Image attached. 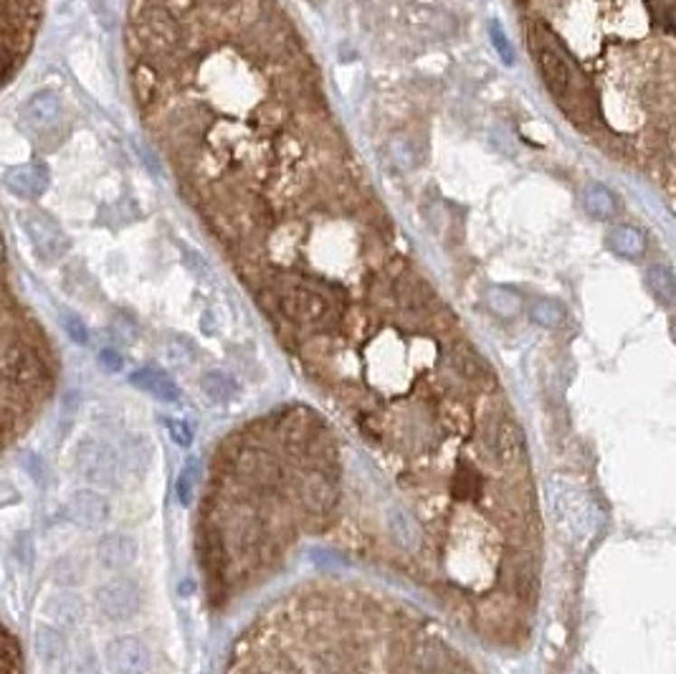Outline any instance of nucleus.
<instances>
[{
    "instance_id": "obj_9",
    "label": "nucleus",
    "mask_w": 676,
    "mask_h": 674,
    "mask_svg": "<svg viewBox=\"0 0 676 674\" xmlns=\"http://www.w3.org/2000/svg\"><path fill=\"white\" fill-rule=\"evenodd\" d=\"M297 497H300L301 507L307 512L327 515V512L335 510V505L339 500V489L332 482V477H327L322 469H312L300 479Z\"/></svg>"
},
{
    "instance_id": "obj_6",
    "label": "nucleus",
    "mask_w": 676,
    "mask_h": 674,
    "mask_svg": "<svg viewBox=\"0 0 676 674\" xmlns=\"http://www.w3.org/2000/svg\"><path fill=\"white\" fill-rule=\"evenodd\" d=\"M63 515L66 520H71L76 527L84 530H100L101 525H107L109 515H112V505L109 500L97 492V489L84 487L76 489L69 495V500L63 502Z\"/></svg>"
},
{
    "instance_id": "obj_20",
    "label": "nucleus",
    "mask_w": 676,
    "mask_h": 674,
    "mask_svg": "<svg viewBox=\"0 0 676 674\" xmlns=\"http://www.w3.org/2000/svg\"><path fill=\"white\" fill-rule=\"evenodd\" d=\"M449 361L451 368L462 375L463 380L481 383V380H489V378H491V371H489L487 361H484V358L476 352V348H471L469 342H456V345L449 350Z\"/></svg>"
},
{
    "instance_id": "obj_4",
    "label": "nucleus",
    "mask_w": 676,
    "mask_h": 674,
    "mask_svg": "<svg viewBox=\"0 0 676 674\" xmlns=\"http://www.w3.org/2000/svg\"><path fill=\"white\" fill-rule=\"evenodd\" d=\"M94 601L104 619L122 624L135 619L142 609V588L132 578H112L97 588Z\"/></svg>"
},
{
    "instance_id": "obj_5",
    "label": "nucleus",
    "mask_w": 676,
    "mask_h": 674,
    "mask_svg": "<svg viewBox=\"0 0 676 674\" xmlns=\"http://www.w3.org/2000/svg\"><path fill=\"white\" fill-rule=\"evenodd\" d=\"M104 664L109 674H148L152 667V650L145 639L117 637L104 650Z\"/></svg>"
},
{
    "instance_id": "obj_12",
    "label": "nucleus",
    "mask_w": 676,
    "mask_h": 674,
    "mask_svg": "<svg viewBox=\"0 0 676 674\" xmlns=\"http://www.w3.org/2000/svg\"><path fill=\"white\" fill-rule=\"evenodd\" d=\"M41 611L46 616V621L56 629H76V626L84 621L87 616V603L79 593H71V591H59V593H51L49 599L43 601Z\"/></svg>"
},
{
    "instance_id": "obj_13",
    "label": "nucleus",
    "mask_w": 676,
    "mask_h": 674,
    "mask_svg": "<svg viewBox=\"0 0 676 674\" xmlns=\"http://www.w3.org/2000/svg\"><path fill=\"white\" fill-rule=\"evenodd\" d=\"M393 294H395V304H398L401 310L415 314L433 310V302H436V294H433V289L426 284V279H421L418 274H414L411 269L403 272V274L393 282Z\"/></svg>"
},
{
    "instance_id": "obj_30",
    "label": "nucleus",
    "mask_w": 676,
    "mask_h": 674,
    "mask_svg": "<svg viewBox=\"0 0 676 674\" xmlns=\"http://www.w3.org/2000/svg\"><path fill=\"white\" fill-rule=\"evenodd\" d=\"M66 674H100V662H97V654L91 650L79 651V654H71L69 660V667H66Z\"/></svg>"
},
{
    "instance_id": "obj_36",
    "label": "nucleus",
    "mask_w": 676,
    "mask_h": 674,
    "mask_svg": "<svg viewBox=\"0 0 676 674\" xmlns=\"http://www.w3.org/2000/svg\"><path fill=\"white\" fill-rule=\"evenodd\" d=\"M517 3H527V0H517Z\"/></svg>"
},
{
    "instance_id": "obj_29",
    "label": "nucleus",
    "mask_w": 676,
    "mask_h": 674,
    "mask_svg": "<svg viewBox=\"0 0 676 674\" xmlns=\"http://www.w3.org/2000/svg\"><path fill=\"white\" fill-rule=\"evenodd\" d=\"M489 304H491V310L494 313L504 314V317H512L519 310V297L512 294V292H507V289H494L491 294H489Z\"/></svg>"
},
{
    "instance_id": "obj_11",
    "label": "nucleus",
    "mask_w": 676,
    "mask_h": 674,
    "mask_svg": "<svg viewBox=\"0 0 676 674\" xmlns=\"http://www.w3.org/2000/svg\"><path fill=\"white\" fill-rule=\"evenodd\" d=\"M51 186V173L43 163L18 165L5 173V188L11 190L15 198L36 200L41 198Z\"/></svg>"
},
{
    "instance_id": "obj_21",
    "label": "nucleus",
    "mask_w": 676,
    "mask_h": 674,
    "mask_svg": "<svg viewBox=\"0 0 676 674\" xmlns=\"http://www.w3.org/2000/svg\"><path fill=\"white\" fill-rule=\"evenodd\" d=\"M388 530L390 537L405 550H414L418 548V540H421V530H418V525L415 520L401 507H393L388 510Z\"/></svg>"
},
{
    "instance_id": "obj_1",
    "label": "nucleus",
    "mask_w": 676,
    "mask_h": 674,
    "mask_svg": "<svg viewBox=\"0 0 676 674\" xmlns=\"http://www.w3.org/2000/svg\"><path fill=\"white\" fill-rule=\"evenodd\" d=\"M214 530L218 540H221V545H224L225 555L233 553L238 558H251V555H256L259 548H262V517L256 515V510H251L246 505L228 507L224 517H221V525L214 527Z\"/></svg>"
},
{
    "instance_id": "obj_24",
    "label": "nucleus",
    "mask_w": 676,
    "mask_h": 674,
    "mask_svg": "<svg viewBox=\"0 0 676 674\" xmlns=\"http://www.w3.org/2000/svg\"><path fill=\"white\" fill-rule=\"evenodd\" d=\"M608 244H611V249L624 254V256H641L643 249H646L643 234L631 228V226H615L614 231L608 234Z\"/></svg>"
},
{
    "instance_id": "obj_26",
    "label": "nucleus",
    "mask_w": 676,
    "mask_h": 674,
    "mask_svg": "<svg viewBox=\"0 0 676 674\" xmlns=\"http://www.w3.org/2000/svg\"><path fill=\"white\" fill-rule=\"evenodd\" d=\"M646 279H649V287H652V292L656 294V300H662L664 304H671V302H674L676 282L674 274H671L666 266H652Z\"/></svg>"
},
{
    "instance_id": "obj_8",
    "label": "nucleus",
    "mask_w": 676,
    "mask_h": 674,
    "mask_svg": "<svg viewBox=\"0 0 676 674\" xmlns=\"http://www.w3.org/2000/svg\"><path fill=\"white\" fill-rule=\"evenodd\" d=\"M233 475L251 487H271L281 477V469L269 451L243 447L233 457Z\"/></svg>"
},
{
    "instance_id": "obj_3",
    "label": "nucleus",
    "mask_w": 676,
    "mask_h": 674,
    "mask_svg": "<svg viewBox=\"0 0 676 674\" xmlns=\"http://www.w3.org/2000/svg\"><path fill=\"white\" fill-rule=\"evenodd\" d=\"M74 467L89 485L112 487L119 477V457L104 438L84 437L74 449Z\"/></svg>"
},
{
    "instance_id": "obj_14",
    "label": "nucleus",
    "mask_w": 676,
    "mask_h": 674,
    "mask_svg": "<svg viewBox=\"0 0 676 674\" xmlns=\"http://www.w3.org/2000/svg\"><path fill=\"white\" fill-rule=\"evenodd\" d=\"M33 647H36L38 662L43 664L46 669H66L69 667L71 647H69V639H66L62 629L41 624L36 629V637H33Z\"/></svg>"
},
{
    "instance_id": "obj_25",
    "label": "nucleus",
    "mask_w": 676,
    "mask_h": 674,
    "mask_svg": "<svg viewBox=\"0 0 676 674\" xmlns=\"http://www.w3.org/2000/svg\"><path fill=\"white\" fill-rule=\"evenodd\" d=\"M201 388L203 393L211 400H215V403H228V400L236 396V383L224 371H208V373H203Z\"/></svg>"
},
{
    "instance_id": "obj_22",
    "label": "nucleus",
    "mask_w": 676,
    "mask_h": 674,
    "mask_svg": "<svg viewBox=\"0 0 676 674\" xmlns=\"http://www.w3.org/2000/svg\"><path fill=\"white\" fill-rule=\"evenodd\" d=\"M122 464H125L127 475L145 477L152 464V441L145 437H135L127 441L125 454H122Z\"/></svg>"
},
{
    "instance_id": "obj_35",
    "label": "nucleus",
    "mask_w": 676,
    "mask_h": 674,
    "mask_svg": "<svg viewBox=\"0 0 676 674\" xmlns=\"http://www.w3.org/2000/svg\"><path fill=\"white\" fill-rule=\"evenodd\" d=\"M100 361L109 368V371H119L122 368V358L114 352V350H101V355H100Z\"/></svg>"
},
{
    "instance_id": "obj_33",
    "label": "nucleus",
    "mask_w": 676,
    "mask_h": 674,
    "mask_svg": "<svg viewBox=\"0 0 676 674\" xmlns=\"http://www.w3.org/2000/svg\"><path fill=\"white\" fill-rule=\"evenodd\" d=\"M193 487H195V467L188 464V467L183 469L180 479H177V500L183 502L186 507H188L190 500H193Z\"/></svg>"
},
{
    "instance_id": "obj_18",
    "label": "nucleus",
    "mask_w": 676,
    "mask_h": 674,
    "mask_svg": "<svg viewBox=\"0 0 676 674\" xmlns=\"http://www.w3.org/2000/svg\"><path fill=\"white\" fill-rule=\"evenodd\" d=\"M129 383L142 393L152 396V399L163 400V403H176L180 399L177 383L160 368H139V371L129 375Z\"/></svg>"
},
{
    "instance_id": "obj_17",
    "label": "nucleus",
    "mask_w": 676,
    "mask_h": 674,
    "mask_svg": "<svg viewBox=\"0 0 676 674\" xmlns=\"http://www.w3.org/2000/svg\"><path fill=\"white\" fill-rule=\"evenodd\" d=\"M59 117H62V97L53 89H41L36 94H31L24 104L25 125L38 132L51 130L59 122Z\"/></svg>"
},
{
    "instance_id": "obj_16",
    "label": "nucleus",
    "mask_w": 676,
    "mask_h": 674,
    "mask_svg": "<svg viewBox=\"0 0 676 674\" xmlns=\"http://www.w3.org/2000/svg\"><path fill=\"white\" fill-rule=\"evenodd\" d=\"M307 236V226L300 221H281L269 231V264H289L297 251L301 249V241Z\"/></svg>"
},
{
    "instance_id": "obj_7",
    "label": "nucleus",
    "mask_w": 676,
    "mask_h": 674,
    "mask_svg": "<svg viewBox=\"0 0 676 674\" xmlns=\"http://www.w3.org/2000/svg\"><path fill=\"white\" fill-rule=\"evenodd\" d=\"M24 228L33 249L38 251V256H43L46 262H53L66 254L69 249V238L62 231V226L56 224L51 216L41 211H31L24 216Z\"/></svg>"
},
{
    "instance_id": "obj_34",
    "label": "nucleus",
    "mask_w": 676,
    "mask_h": 674,
    "mask_svg": "<svg viewBox=\"0 0 676 674\" xmlns=\"http://www.w3.org/2000/svg\"><path fill=\"white\" fill-rule=\"evenodd\" d=\"M491 41H494V46L501 53V59L504 63H512L514 62V53L509 49V43H507V36H504V31H501L500 24H491Z\"/></svg>"
},
{
    "instance_id": "obj_27",
    "label": "nucleus",
    "mask_w": 676,
    "mask_h": 674,
    "mask_svg": "<svg viewBox=\"0 0 676 674\" xmlns=\"http://www.w3.org/2000/svg\"><path fill=\"white\" fill-rule=\"evenodd\" d=\"M532 320L542 327H557L565 320V310L563 304H557V302L552 300H539L532 304Z\"/></svg>"
},
{
    "instance_id": "obj_31",
    "label": "nucleus",
    "mask_w": 676,
    "mask_h": 674,
    "mask_svg": "<svg viewBox=\"0 0 676 674\" xmlns=\"http://www.w3.org/2000/svg\"><path fill=\"white\" fill-rule=\"evenodd\" d=\"M62 320H63V327H66V332H69V337L74 340L76 345H87L89 330H87V325H84V320L74 313H63Z\"/></svg>"
},
{
    "instance_id": "obj_23",
    "label": "nucleus",
    "mask_w": 676,
    "mask_h": 674,
    "mask_svg": "<svg viewBox=\"0 0 676 674\" xmlns=\"http://www.w3.org/2000/svg\"><path fill=\"white\" fill-rule=\"evenodd\" d=\"M583 200H586V208H588L590 216L601 218V221H611L615 213V198L614 193L608 190L601 183H593V186L586 188L583 193Z\"/></svg>"
},
{
    "instance_id": "obj_15",
    "label": "nucleus",
    "mask_w": 676,
    "mask_h": 674,
    "mask_svg": "<svg viewBox=\"0 0 676 674\" xmlns=\"http://www.w3.org/2000/svg\"><path fill=\"white\" fill-rule=\"evenodd\" d=\"M129 82H132V94L138 100L139 110L142 112H152L160 104V97H163V79H160L157 66L139 59L132 66Z\"/></svg>"
},
{
    "instance_id": "obj_10",
    "label": "nucleus",
    "mask_w": 676,
    "mask_h": 674,
    "mask_svg": "<svg viewBox=\"0 0 676 674\" xmlns=\"http://www.w3.org/2000/svg\"><path fill=\"white\" fill-rule=\"evenodd\" d=\"M139 555V545L138 540L127 533H107V535L100 537L97 543V561L107 568V571H127L132 568L135 561Z\"/></svg>"
},
{
    "instance_id": "obj_2",
    "label": "nucleus",
    "mask_w": 676,
    "mask_h": 674,
    "mask_svg": "<svg viewBox=\"0 0 676 674\" xmlns=\"http://www.w3.org/2000/svg\"><path fill=\"white\" fill-rule=\"evenodd\" d=\"M527 38H529V49L538 56L539 72L547 82L550 94L557 101H563L570 87H573V74H570V66L563 59V53L555 49V38H552L550 28L542 21H529L527 24Z\"/></svg>"
},
{
    "instance_id": "obj_19",
    "label": "nucleus",
    "mask_w": 676,
    "mask_h": 674,
    "mask_svg": "<svg viewBox=\"0 0 676 674\" xmlns=\"http://www.w3.org/2000/svg\"><path fill=\"white\" fill-rule=\"evenodd\" d=\"M489 444H491V451L501 464H514L517 459H522V454H525V437H522L519 426L509 421V419H504V421L494 426Z\"/></svg>"
},
{
    "instance_id": "obj_32",
    "label": "nucleus",
    "mask_w": 676,
    "mask_h": 674,
    "mask_svg": "<svg viewBox=\"0 0 676 674\" xmlns=\"http://www.w3.org/2000/svg\"><path fill=\"white\" fill-rule=\"evenodd\" d=\"M165 426H167V431H170V438L176 441L177 447L188 449L190 444H193V428H190V424L180 421V419H165Z\"/></svg>"
},
{
    "instance_id": "obj_28",
    "label": "nucleus",
    "mask_w": 676,
    "mask_h": 674,
    "mask_svg": "<svg viewBox=\"0 0 676 674\" xmlns=\"http://www.w3.org/2000/svg\"><path fill=\"white\" fill-rule=\"evenodd\" d=\"M249 674H301L294 664L279 657V654H263L262 660H256Z\"/></svg>"
}]
</instances>
